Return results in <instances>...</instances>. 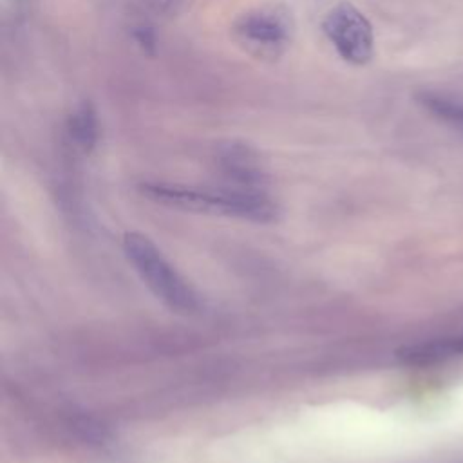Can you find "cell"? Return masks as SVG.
Masks as SVG:
<instances>
[{"label": "cell", "instance_id": "obj_1", "mask_svg": "<svg viewBox=\"0 0 463 463\" xmlns=\"http://www.w3.org/2000/svg\"><path fill=\"white\" fill-rule=\"evenodd\" d=\"M141 190L154 201L186 210L237 215L257 222H269L277 215L275 203L257 188L197 190L165 183H145Z\"/></svg>", "mask_w": 463, "mask_h": 463}, {"label": "cell", "instance_id": "obj_2", "mask_svg": "<svg viewBox=\"0 0 463 463\" xmlns=\"http://www.w3.org/2000/svg\"><path fill=\"white\" fill-rule=\"evenodd\" d=\"M123 250L145 284L172 309L190 313L199 307L197 295L161 255L156 244L136 232L125 233Z\"/></svg>", "mask_w": 463, "mask_h": 463}, {"label": "cell", "instance_id": "obj_3", "mask_svg": "<svg viewBox=\"0 0 463 463\" xmlns=\"http://www.w3.org/2000/svg\"><path fill=\"white\" fill-rule=\"evenodd\" d=\"M233 36L248 54L262 60H275L291 45L295 20L291 11L280 4L255 7L235 20Z\"/></svg>", "mask_w": 463, "mask_h": 463}, {"label": "cell", "instance_id": "obj_4", "mask_svg": "<svg viewBox=\"0 0 463 463\" xmlns=\"http://www.w3.org/2000/svg\"><path fill=\"white\" fill-rule=\"evenodd\" d=\"M322 31L336 52L353 65L371 61L374 54V34L369 20L353 4L335 5L322 22Z\"/></svg>", "mask_w": 463, "mask_h": 463}, {"label": "cell", "instance_id": "obj_5", "mask_svg": "<svg viewBox=\"0 0 463 463\" xmlns=\"http://www.w3.org/2000/svg\"><path fill=\"white\" fill-rule=\"evenodd\" d=\"M215 161L219 168L241 188H257L264 181V170L257 152L244 143H224L217 148ZM259 190V188H257Z\"/></svg>", "mask_w": 463, "mask_h": 463}, {"label": "cell", "instance_id": "obj_6", "mask_svg": "<svg viewBox=\"0 0 463 463\" xmlns=\"http://www.w3.org/2000/svg\"><path fill=\"white\" fill-rule=\"evenodd\" d=\"M418 103L441 123L463 134V99L452 94L421 90L416 94Z\"/></svg>", "mask_w": 463, "mask_h": 463}, {"label": "cell", "instance_id": "obj_7", "mask_svg": "<svg viewBox=\"0 0 463 463\" xmlns=\"http://www.w3.org/2000/svg\"><path fill=\"white\" fill-rule=\"evenodd\" d=\"M67 132L72 143L83 152H90L94 148L99 134V125L92 103L83 101L71 112L67 119Z\"/></svg>", "mask_w": 463, "mask_h": 463}, {"label": "cell", "instance_id": "obj_8", "mask_svg": "<svg viewBox=\"0 0 463 463\" xmlns=\"http://www.w3.org/2000/svg\"><path fill=\"white\" fill-rule=\"evenodd\" d=\"M463 353V338L458 340H439V342H429V344H418L409 345L400 351V358L407 364H430L439 358Z\"/></svg>", "mask_w": 463, "mask_h": 463}, {"label": "cell", "instance_id": "obj_9", "mask_svg": "<svg viewBox=\"0 0 463 463\" xmlns=\"http://www.w3.org/2000/svg\"><path fill=\"white\" fill-rule=\"evenodd\" d=\"M152 11L163 16H175L183 13L192 0H143Z\"/></svg>", "mask_w": 463, "mask_h": 463}, {"label": "cell", "instance_id": "obj_10", "mask_svg": "<svg viewBox=\"0 0 463 463\" xmlns=\"http://www.w3.org/2000/svg\"><path fill=\"white\" fill-rule=\"evenodd\" d=\"M134 38H136V42H137L145 51H148V52L154 51V47H156V36H154V33H152L150 27H145V25L136 27Z\"/></svg>", "mask_w": 463, "mask_h": 463}]
</instances>
